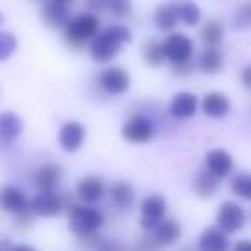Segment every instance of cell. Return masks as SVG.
<instances>
[{"mask_svg":"<svg viewBox=\"0 0 251 251\" xmlns=\"http://www.w3.org/2000/svg\"><path fill=\"white\" fill-rule=\"evenodd\" d=\"M18 50V38L9 31H0V62L7 60Z\"/></svg>","mask_w":251,"mask_h":251,"instance_id":"obj_29","label":"cell"},{"mask_svg":"<svg viewBox=\"0 0 251 251\" xmlns=\"http://www.w3.org/2000/svg\"><path fill=\"white\" fill-rule=\"evenodd\" d=\"M224 67V55L217 47H206L200 55V69L205 74H219Z\"/></svg>","mask_w":251,"mask_h":251,"instance_id":"obj_21","label":"cell"},{"mask_svg":"<svg viewBox=\"0 0 251 251\" xmlns=\"http://www.w3.org/2000/svg\"><path fill=\"white\" fill-rule=\"evenodd\" d=\"M153 237L157 239L158 244L171 246V244H174L181 237V226L172 219H164L157 226V229H155Z\"/></svg>","mask_w":251,"mask_h":251,"instance_id":"obj_22","label":"cell"},{"mask_svg":"<svg viewBox=\"0 0 251 251\" xmlns=\"http://www.w3.org/2000/svg\"><path fill=\"white\" fill-rule=\"evenodd\" d=\"M172 69H174L176 74L179 76H186L193 71V64H191V59L186 60V62H181V64H172Z\"/></svg>","mask_w":251,"mask_h":251,"instance_id":"obj_33","label":"cell"},{"mask_svg":"<svg viewBox=\"0 0 251 251\" xmlns=\"http://www.w3.org/2000/svg\"><path fill=\"white\" fill-rule=\"evenodd\" d=\"M86 5L90 11L93 12H100L103 9L108 7V0H86Z\"/></svg>","mask_w":251,"mask_h":251,"instance_id":"obj_34","label":"cell"},{"mask_svg":"<svg viewBox=\"0 0 251 251\" xmlns=\"http://www.w3.org/2000/svg\"><path fill=\"white\" fill-rule=\"evenodd\" d=\"M143 60L151 67H158L165 62V50L164 43L158 40H150L143 47Z\"/></svg>","mask_w":251,"mask_h":251,"instance_id":"obj_25","label":"cell"},{"mask_svg":"<svg viewBox=\"0 0 251 251\" xmlns=\"http://www.w3.org/2000/svg\"><path fill=\"white\" fill-rule=\"evenodd\" d=\"M196 108H198V97L189 91H181L172 98L169 112L176 119H189L196 114Z\"/></svg>","mask_w":251,"mask_h":251,"instance_id":"obj_13","label":"cell"},{"mask_svg":"<svg viewBox=\"0 0 251 251\" xmlns=\"http://www.w3.org/2000/svg\"><path fill=\"white\" fill-rule=\"evenodd\" d=\"M33 208H31V205L28 206V208H25V210H21V212H18V213H14V222H16V226L19 227V229H28L29 226H31V220H33Z\"/></svg>","mask_w":251,"mask_h":251,"instance_id":"obj_32","label":"cell"},{"mask_svg":"<svg viewBox=\"0 0 251 251\" xmlns=\"http://www.w3.org/2000/svg\"><path fill=\"white\" fill-rule=\"evenodd\" d=\"M165 59L171 64H181L191 59L193 55V42L189 36L182 33H172L164 42Z\"/></svg>","mask_w":251,"mask_h":251,"instance_id":"obj_7","label":"cell"},{"mask_svg":"<svg viewBox=\"0 0 251 251\" xmlns=\"http://www.w3.org/2000/svg\"><path fill=\"white\" fill-rule=\"evenodd\" d=\"M205 165L208 171H212L215 176H219L220 179L227 177L234 169V160L230 157V153L224 148H213L206 153L205 157Z\"/></svg>","mask_w":251,"mask_h":251,"instance_id":"obj_12","label":"cell"},{"mask_svg":"<svg viewBox=\"0 0 251 251\" xmlns=\"http://www.w3.org/2000/svg\"><path fill=\"white\" fill-rule=\"evenodd\" d=\"M2 23H4V14L0 12V25H2Z\"/></svg>","mask_w":251,"mask_h":251,"instance_id":"obj_38","label":"cell"},{"mask_svg":"<svg viewBox=\"0 0 251 251\" xmlns=\"http://www.w3.org/2000/svg\"><path fill=\"white\" fill-rule=\"evenodd\" d=\"M110 198L117 208L127 210L133 206L134 200H136V195H134V189L131 184H127V182H117V184L112 186Z\"/></svg>","mask_w":251,"mask_h":251,"instance_id":"obj_23","label":"cell"},{"mask_svg":"<svg viewBox=\"0 0 251 251\" xmlns=\"http://www.w3.org/2000/svg\"><path fill=\"white\" fill-rule=\"evenodd\" d=\"M230 188L236 196L243 200H251V174H246V172L237 174L230 182Z\"/></svg>","mask_w":251,"mask_h":251,"instance_id":"obj_28","label":"cell"},{"mask_svg":"<svg viewBox=\"0 0 251 251\" xmlns=\"http://www.w3.org/2000/svg\"><path fill=\"white\" fill-rule=\"evenodd\" d=\"M40 16H42V21L52 29L64 28V26L71 21L69 9L66 7V4L57 2V0L45 2L43 7H42V11H40Z\"/></svg>","mask_w":251,"mask_h":251,"instance_id":"obj_11","label":"cell"},{"mask_svg":"<svg viewBox=\"0 0 251 251\" xmlns=\"http://www.w3.org/2000/svg\"><path fill=\"white\" fill-rule=\"evenodd\" d=\"M179 21V16H177V7L171 4H164V5H158L153 12V23L160 31H172L176 28Z\"/></svg>","mask_w":251,"mask_h":251,"instance_id":"obj_19","label":"cell"},{"mask_svg":"<svg viewBox=\"0 0 251 251\" xmlns=\"http://www.w3.org/2000/svg\"><path fill=\"white\" fill-rule=\"evenodd\" d=\"M0 206L9 213H18L21 210L28 208V196L14 186H5L0 189Z\"/></svg>","mask_w":251,"mask_h":251,"instance_id":"obj_14","label":"cell"},{"mask_svg":"<svg viewBox=\"0 0 251 251\" xmlns=\"http://www.w3.org/2000/svg\"><path fill=\"white\" fill-rule=\"evenodd\" d=\"M131 31L126 26L121 25H112L105 29L103 33L97 35L93 42L90 43V55L95 62L105 64L112 60L126 43L131 42Z\"/></svg>","mask_w":251,"mask_h":251,"instance_id":"obj_1","label":"cell"},{"mask_svg":"<svg viewBox=\"0 0 251 251\" xmlns=\"http://www.w3.org/2000/svg\"><path fill=\"white\" fill-rule=\"evenodd\" d=\"M84 138H86L84 126L81 124V122L71 121V122H66V124L62 126V129H60L59 145L62 147V150L73 153V151H77L83 147Z\"/></svg>","mask_w":251,"mask_h":251,"instance_id":"obj_10","label":"cell"},{"mask_svg":"<svg viewBox=\"0 0 251 251\" xmlns=\"http://www.w3.org/2000/svg\"><path fill=\"white\" fill-rule=\"evenodd\" d=\"M103 220L101 212L93 206H74L69 213V227L76 237H95Z\"/></svg>","mask_w":251,"mask_h":251,"instance_id":"obj_3","label":"cell"},{"mask_svg":"<svg viewBox=\"0 0 251 251\" xmlns=\"http://www.w3.org/2000/svg\"><path fill=\"white\" fill-rule=\"evenodd\" d=\"M232 26L236 29L251 28V2H246L243 7L237 9L232 19Z\"/></svg>","mask_w":251,"mask_h":251,"instance_id":"obj_30","label":"cell"},{"mask_svg":"<svg viewBox=\"0 0 251 251\" xmlns=\"http://www.w3.org/2000/svg\"><path fill=\"white\" fill-rule=\"evenodd\" d=\"M31 208L36 215L52 219L57 217L64 210L62 196L57 195L53 189H47V191H40L31 201Z\"/></svg>","mask_w":251,"mask_h":251,"instance_id":"obj_9","label":"cell"},{"mask_svg":"<svg viewBox=\"0 0 251 251\" xmlns=\"http://www.w3.org/2000/svg\"><path fill=\"white\" fill-rule=\"evenodd\" d=\"M198 244L203 251H224L229 248V237L226 230H222L219 226L208 227L201 232Z\"/></svg>","mask_w":251,"mask_h":251,"instance_id":"obj_16","label":"cell"},{"mask_svg":"<svg viewBox=\"0 0 251 251\" xmlns=\"http://www.w3.org/2000/svg\"><path fill=\"white\" fill-rule=\"evenodd\" d=\"M167 212V201L160 195H151L143 200L141 203V219L140 226L147 232H153L157 226L165 219Z\"/></svg>","mask_w":251,"mask_h":251,"instance_id":"obj_4","label":"cell"},{"mask_svg":"<svg viewBox=\"0 0 251 251\" xmlns=\"http://www.w3.org/2000/svg\"><path fill=\"white\" fill-rule=\"evenodd\" d=\"M201 110L208 117H224L230 110V100L227 95L220 91H212V93H206L201 100Z\"/></svg>","mask_w":251,"mask_h":251,"instance_id":"obj_15","label":"cell"},{"mask_svg":"<svg viewBox=\"0 0 251 251\" xmlns=\"http://www.w3.org/2000/svg\"><path fill=\"white\" fill-rule=\"evenodd\" d=\"M57 2H62V4H69V2H73V0H57Z\"/></svg>","mask_w":251,"mask_h":251,"instance_id":"obj_37","label":"cell"},{"mask_svg":"<svg viewBox=\"0 0 251 251\" xmlns=\"http://www.w3.org/2000/svg\"><path fill=\"white\" fill-rule=\"evenodd\" d=\"M23 124L21 117L12 112H4V114L0 115V138L4 141H12L23 133Z\"/></svg>","mask_w":251,"mask_h":251,"instance_id":"obj_20","label":"cell"},{"mask_svg":"<svg viewBox=\"0 0 251 251\" xmlns=\"http://www.w3.org/2000/svg\"><path fill=\"white\" fill-rule=\"evenodd\" d=\"M76 193L83 201L95 203L103 196L105 184L100 177H97V176H88V177H84L79 181V184H77V188H76Z\"/></svg>","mask_w":251,"mask_h":251,"instance_id":"obj_18","label":"cell"},{"mask_svg":"<svg viewBox=\"0 0 251 251\" xmlns=\"http://www.w3.org/2000/svg\"><path fill=\"white\" fill-rule=\"evenodd\" d=\"M220 188V177L215 176L208 169H203L198 172L193 182V191L200 196V198H212Z\"/></svg>","mask_w":251,"mask_h":251,"instance_id":"obj_17","label":"cell"},{"mask_svg":"<svg viewBox=\"0 0 251 251\" xmlns=\"http://www.w3.org/2000/svg\"><path fill=\"white\" fill-rule=\"evenodd\" d=\"M241 81H243L244 86L251 90V64L243 69V73H241Z\"/></svg>","mask_w":251,"mask_h":251,"instance_id":"obj_35","label":"cell"},{"mask_svg":"<svg viewBox=\"0 0 251 251\" xmlns=\"http://www.w3.org/2000/svg\"><path fill=\"white\" fill-rule=\"evenodd\" d=\"M121 133L124 136V140L129 141V143L145 145L148 141H151V138L155 134V127L150 119H147L145 115H134L122 126Z\"/></svg>","mask_w":251,"mask_h":251,"instance_id":"obj_5","label":"cell"},{"mask_svg":"<svg viewBox=\"0 0 251 251\" xmlns=\"http://www.w3.org/2000/svg\"><path fill=\"white\" fill-rule=\"evenodd\" d=\"M59 181H60V169L57 165H45L35 176V184L40 191L53 189Z\"/></svg>","mask_w":251,"mask_h":251,"instance_id":"obj_24","label":"cell"},{"mask_svg":"<svg viewBox=\"0 0 251 251\" xmlns=\"http://www.w3.org/2000/svg\"><path fill=\"white\" fill-rule=\"evenodd\" d=\"M177 16L181 23H184L188 26H195L201 19V11H200V7L195 2L188 0V2H182L181 5H177Z\"/></svg>","mask_w":251,"mask_h":251,"instance_id":"obj_27","label":"cell"},{"mask_svg":"<svg viewBox=\"0 0 251 251\" xmlns=\"http://www.w3.org/2000/svg\"><path fill=\"white\" fill-rule=\"evenodd\" d=\"M246 222V212L236 201H224L217 212V226L227 234H234L243 229Z\"/></svg>","mask_w":251,"mask_h":251,"instance_id":"obj_6","label":"cell"},{"mask_svg":"<svg viewBox=\"0 0 251 251\" xmlns=\"http://www.w3.org/2000/svg\"><path fill=\"white\" fill-rule=\"evenodd\" d=\"M200 38H201L203 45L206 47H217L224 38V28L219 21L212 19L203 25L201 31H200Z\"/></svg>","mask_w":251,"mask_h":251,"instance_id":"obj_26","label":"cell"},{"mask_svg":"<svg viewBox=\"0 0 251 251\" xmlns=\"http://www.w3.org/2000/svg\"><path fill=\"white\" fill-rule=\"evenodd\" d=\"M98 84L103 91L110 95H122L129 90L131 77L122 67H108L98 77Z\"/></svg>","mask_w":251,"mask_h":251,"instance_id":"obj_8","label":"cell"},{"mask_svg":"<svg viewBox=\"0 0 251 251\" xmlns=\"http://www.w3.org/2000/svg\"><path fill=\"white\" fill-rule=\"evenodd\" d=\"M237 251H251V241H241L236 244Z\"/></svg>","mask_w":251,"mask_h":251,"instance_id":"obj_36","label":"cell"},{"mask_svg":"<svg viewBox=\"0 0 251 251\" xmlns=\"http://www.w3.org/2000/svg\"><path fill=\"white\" fill-rule=\"evenodd\" d=\"M100 31V19L95 14L84 12L79 14L77 18L71 19L66 26H64V36L66 42L69 43L71 49L81 50L84 43L90 38H95Z\"/></svg>","mask_w":251,"mask_h":251,"instance_id":"obj_2","label":"cell"},{"mask_svg":"<svg viewBox=\"0 0 251 251\" xmlns=\"http://www.w3.org/2000/svg\"><path fill=\"white\" fill-rule=\"evenodd\" d=\"M115 18H127L131 14V0H108V7Z\"/></svg>","mask_w":251,"mask_h":251,"instance_id":"obj_31","label":"cell"}]
</instances>
